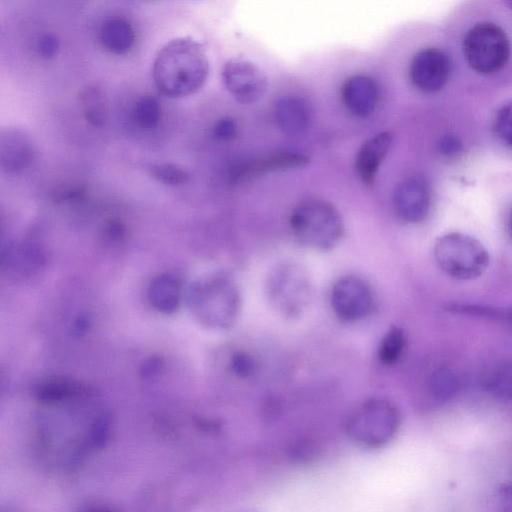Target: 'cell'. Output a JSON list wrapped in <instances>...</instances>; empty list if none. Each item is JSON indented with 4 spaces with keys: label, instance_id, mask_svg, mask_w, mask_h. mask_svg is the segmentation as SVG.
<instances>
[{
    "label": "cell",
    "instance_id": "obj_27",
    "mask_svg": "<svg viewBox=\"0 0 512 512\" xmlns=\"http://www.w3.org/2000/svg\"><path fill=\"white\" fill-rule=\"evenodd\" d=\"M487 387L502 396L512 395V368L504 367L493 371L486 382Z\"/></svg>",
    "mask_w": 512,
    "mask_h": 512
},
{
    "label": "cell",
    "instance_id": "obj_16",
    "mask_svg": "<svg viewBox=\"0 0 512 512\" xmlns=\"http://www.w3.org/2000/svg\"><path fill=\"white\" fill-rule=\"evenodd\" d=\"M34 148L28 137L18 130H8L1 135L0 162L4 170L18 173L32 162Z\"/></svg>",
    "mask_w": 512,
    "mask_h": 512
},
{
    "label": "cell",
    "instance_id": "obj_7",
    "mask_svg": "<svg viewBox=\"0 0 512 512\" xmlns=\"http://www.w3.org/2000/svg\"><path fill=\"white\" fill-rule=\"evenodd\" d=\"M510 50L508 36L494 23L474 25L463 39V53L468 65L482 75L500 71L509 59Z\"/></svg>",
    "mask_w": 512,
    "mask_h": 512
},
{
    "label": "cell",
    "instance_id": "obj_29",
    "mask_svg": "<svg viewBox=\"0 0 512 512\" xmlns=\"http://www.w3.org/2000/svg\"><path fill=\"white\" fill-rule=\"evenodd\" d=\"M237 133V126L231 118L219 119L212 128V135L218 141L232 140Z\"/></svg>",
    "mask_w": 512,
    "mask_h": 512
},
{
    "label": "cell",
    "instance_id": "obj_9",
    "mask_svg": "<svg viewBox=\"0 0 512 512\" xmlns=\"http://www.w3.org/2000/svg\"><path fill=\"white\" fill-rule=\"evenodd\" d=\"M222 79L230 95L245 105L258 102L268 86L262 71L250 61L241 58H232L224 64Z\"/></svg>",
    "mask_w": 512,
    "mask_h": 512
},
{
    "label": "cell",
    "instance_id": "obj_17",
    "mask_svg": "<svg viewBox=\"0 0 512 512\" xmlns=\"http://www.w3.org/2000/svg\"><path fill=\"white\" fill-rule=\"evenodd\" d=\"M181 296V284L178 278L170 273L156 276L149 285V301L159 312H175L180 306Z\"/></svg>",
    "mask_w": 512,
    "mask_h": 512
},
{
    "label": "cell",
    "instance_id": "obj_8",
    "mask_svg": "<svg viewBox=\"0 0 512 512\" xmlns=\"http://www.w3.org/2000/svg\"><path fill=\"white\" fill-rule=\"evenodd\" d=\"M374 298L369 284L355 275L339 278L330 292V306L342 322L357 323L372 311Z\"/></svg>",
    "mask_w": 512,
    "mask_h": 512
},
{
    "label": "cell",
    "instance_id": "obj_20",
    "mask_svg": "<svg viewBox=\"0 0 512 512\" xmlns=\"http://www.w3.org/2000/svg\"><path fill=\"white\" fill-rule=\"evenodd\" d=\"M100 39L109 52L123 55L132 49L135 34L128 21L122 18H113L106 21L102 26Z\"/></svg>",
    "mask_w": 512,
    "mask_h": 512
},
{
    "label": "cell",
    "instance_id": "obj_2",
    "mask_svg": "<svg viewBox=\"0 0 512 512\" xmlns=\"http://www.w3.org/2000/svg\"><path fill=\"white\" fill-rule=\"evenodd\" d=\"M188 299L196 317L207 327L219 330L232 327L242 307L239 286L225 271H216L195 281Z\"/></svg>",
    "mask_w": 512,
    "mask_h": 512
},
{
    "label": "cell",
    "instance_id": "obj_6",
    "mask_svg": "<svg viewBox=\"0 0 512 512\" xmlns=\"http://www.w3.org/2000/svg\"><path fill=\"white\" fill-rule=\"evenodd\" d=\"M433 255L444 273L459 280L479 277L489 264V254L483 244L459 232L440 236L434 244Z\"/></svg>",
    "mask_w": 512,
    "mask_h": 512
},
{
    "label": "cell",
    "instance_id": "obj_10",
    "mask_svg": "<svg viewBox=\"0 0 512 512\" xmlns=\"http://www.w3.org/2000/svg\"><path fill=\"white\" fill-rule=\"evenodd\" d=\"M451 73L450 59L435 47L419 50L411 60L409 76L413 86L424 93H436L447 84Z\"/></svg>",
    "mask_w": 512,
    "mask_h": 512
},
{
    "label": "cell",
    "instance_id": "obj_22",
    "mask_svg": "<svg viewBox=\"0 0 512 512\" xmlns=\"http://www.w3.org/2000/svg\"><path fill=\"white\" fill-rule=\"evenodd\" d=\"M407 344L405 332L400 327H391L381 338L377 357L384 365L395 364L402 356Z\"/></svg>",
    "mask_w": 512,
    "mask_h": 512
},
{
    "label": "cell",
    "instance_id": "obj_11",
    "mask_svg": "<svg viewBox=\"0 0 512 512\" xmlns=\"http://www.w3.org/2000/svg\"><path fill=\"white\" fill-rule=\"evenodd\" d=\"M430 205L429 186L419 177L404 179L394 190V211L406 223L417 224L424 221L429 214Z\"/></svg>",
    "mask_w": 512,
    "mask_h": 512
},
{
    "label": "cell",
    "instance_id": "obj_30",
    "mask_svg": "<svg viewBox=\"0 0 512 512\" xmlns=\"http://www.w3.org/2000/svg\"><path fill=\"white\" fill-rule=\"evenodd\" d=\"M110 419L107 415L100 416L91 429V441L95 446H103L109 437Z\"/></svg>",
    "mask_w": 512,
    "mask_h": 512
},
{
    "label": "cell",
    "instance_id": "obj_33",
    "mask_svg": "<svg viewBox=\"0 0 512 512\" xmlns=\"http://www.w3.org/2000/svg\"><path fill=\"white\" fill-rule=\"evenodd\" d=\"M497 502L504 511H512V483L503 485L497 493Z\"/></svg>",
    "mask_w": 512,
    "mask_h": 512
},
{
    "label": "cell",
    "instance_id": "obj_14",
    "mask_svg": "<svg viewBox=\"0 0 512 512\" xmlns=\"http://www.w3.org/2000/svg\"><path fill=\"white\" fill-rule=\"evenodd\" d=\"M307 155L299 152H277L242 164L232 172L235 181L250 180L263 174L298 169L309 164Z\"/></svg>",
    "mask_w": 512,
    "mask_h": 512
},
{
    "label": "cell",
    "instance_id": "obj_36",
    "mask_svg": "<svg viewBox=\"0 0 512 512\" xmlns=\"http://www.w3.org/2000/svg\"><path fill=\"white\" fill-rule=\"evenodd\" d=\"M88 324H89V321L87 319V317L85 316H79L77 318V320L75 321V326H74V330L78 333V334H82L83 332L86 331V329L88 328Z\"/></svg>",
    "mask_w": 512,
    "mask_h": 512
},
{
    "label": "cell",
    "instance_id": "obj_21",
    "mask_svg": "<svg viewBox=\"0 0 512 512\" xmlns=\"http://www.w3.org/2000/svg\"><path fill=\"white\" fill-rule=\"evenodd\" d=\"M80 106L86 121L94 127H102L107 118L106 102L102 92L94 86L80 93Z\"/></svg>",
    "mask_w": 512,
    "mask_h": 512
},
{
    "label": "cell",
    "instance_id": "obj_19",
    "mask_svg": "<svg viewBox=\"0 0 512 512\" xmlns=\"http://www.w3.org/2000/svg\"><path fill=\"white\" fill-rule=\"evenodd\" d=\"M44 261V253L34 240H25L7 247L2 254V262L12 266L20 273H30L40 268Z\"/></svg>",
    "mask_w": 512,
    "mask_h": 512
},
{
    "label": "cell",
    "instance_id": "obj_4",
    "mask_svg": "<svg viewBox=\"0 0 512 512\" xmlns=\"http://www.w3.org/2000/svg\"><path fill=\"white\" fill-rule=\"evenodd\" d=\"M401 412L385 397H370L358 403L348 414L345 429L357 445L380 448L388 444L401 426Z\"/></svg>",
    "mask_w": 512,
    "mask_h": 512
},
{
    "label": "cell",
    "instance_id": "obj_23",
    "mask_svg": "<svg viewBox=\"0 0 512 512\" xmlns=\"http://www.w3.org/2000/svg\"><path fill=\"white\" fill-rule=\"evenodd\" d=\"M134 120L143 129L155 128L161 119V106L159 101L151 95L141 97L135 104Z\"/></svg>",
    "mask_w": 512,
    "mask_h": 512
},
{
    "label": "cell",
    "instance_id": "obj_12",
    "mask_svg": "<svg viewBox=\"0 0 512 512\" xmlns=\"http://www.w3.org/2000/svg\"><path fill=\"white\" fill-rule=\"evenodd\" d=\"M341 98L349 113L356 117H367L378 105L379 87L376 81L367 75H353L342 85Z\"/></svg>",
    "mask_w": 512,
    "mask_h": 512
},
{
    "label": "cell",
    "instance_id": "obj_28",
    "mask_svg": "<svg viewBox=\"0 0 512 512\" xmlns=\"http://www.w3.org/2000/svg\"><path fill=\"white\" fill-rule=\"evenodd\" d=\"M230 367L238 377L247 378L256 371L257 362L251 354L245 351H237L231 357Z\"/></svg>",
    "mask_w": 512,
    "mask_h": 512
},
{
    "label": "cell",
    "instance_id": "obj_31",
    "mask_svg": "<svg viewBox=\"0 0 512 512\" xmlns=\"http://www.w3.org/2000/svg\"><path fill=\"white\" fill-rule=\"evenodd\" d=\"M127 227L119 219H111L104 226L105 237L114 243H121L127 237Z\"/></svg>",
    "mask_w": 512,
    "mask_h": 512
},
{
    "label": "cell",
    "instance_id": "obj_24",
    "mask_svg": "<svg viewBox=\"0 0 512 512\" xmlns=\"http://www.w3.org/2000/svg\"><path fill=\"white\" fill-rule=\"evenodd\" d=\"M459 385V378L453 371L441 369L432 375L430 391L438 400H445L458 391Z\"/></svg>",
    "mask_w": 512,
    "mask_h": 512
},
{
    "label": "cell",
    "instance_id": "obj_26",
    "mask_svg": "<svg viewBox=\"0 0 512 512\" xmlns=\"http://www.w3.org/2000/svg\"><path fill=\"white\" fill-rule=\"evenodd\" d=\"M493 128L496 137L504 145L512 147V102L497 112Z\"/></svg>",
    "mask_w": 512,
    "mask_h": 512
},
{
    "label": "cell",
    "instance_id": "obj_37",
    "mask_svg": "<svg viewBox=\"0 0 512 512\" xmlns=\"http://www.w3.org/2000/svg\"><path fill=\"white\" fill-rule=\"evenodd\" d=\"M508 228H509V232H510V235L512 236V210L509 214V218H508Z\"/></svg>",
    "mask_w": 512,
    "mask_h": 512
},
{
    "label": "cell",
    "instance_id": "obj_5",
    "mask_svg": "<svg viewBox=\"0 0 512 512\" xmlns=\"http://www.w3.org/2000/svg\"><path fill=\"white\" fill-rule=\"evenodd\" d=\"M265 291L269 304L279 315L287 319H296L310 304L311 276L302 264L293 260H283L269 270Z\"/></svg>",
    "mask_w": 512,
    "mask_h": 512
},
{
    "label": "cell",
    "instance_id": "obj_18",
    "mask_svg": "<svg viewBox=\"0 0 512 512\" xmlns=\"http://www.w3.org/2000/svg\"><path fill=\"white\" fill-rule=\"evenodd\" d=\"M88 387L67 377H52L39 383L35 389L37 400L44 404L62 403L87 395Z\"/></svg>",
    "mask_w": 512,
    "mask_h": 512
},
{
    "label": "cell",
    "instance_id": "obj_32",
    "mask_svg": "<svg viewBox=\"0 0 512 512\" xmlns=\"http://www.w3.org/2000/svg\"><path fill=\"white\" fill-rule=\"evenodd\" d=\"M59 40L51 34L42 36L38 41L39 54L46 59L55 57L59 51Z\"/></svg>",
    "mask_w": 512,
    "mask_h": 512
},
{
    "label": "cell",
    "instance_id": "obj_3",
    "mask_svg": "<svg viewBox=\"0 0 512 512\" xmlns=\"http://www.w3.org/2000/svg\"><path fill=\"white\" fill-rule=\"evenodd\" d=\"M289 224L299 243L320 252L337 247L345 232L344 220L335 205L316 197L298 202L291 211Z\"/></svg>",
    "mask_w": 512,
    "mask_h": 512
},
{
    "label": "cell",
    "instance_id": "obj_34",
    "mask_svg": "<svg viewBox=\"0 0 512 512\" xmlns=\"http://www.w3.org/2000/svg\"><path fill=\"white\" fill-rule=\"evenodd\" d=\"M440 150L445 155H455L461 150V143L452 136H446L440 142Z\"/></svg>",
    "mask_w": 512,
    "mask_h": 512
},
{
    "label": "cell",
    "instance_id": "obj_13",
    "mask_svg": "<svg viewBox=\"0 0 512 512\" xmlns=\"http://www.w3.org/2000/svg\"><path fill=\"white\" fill-rule=\"evenodd\" d=\"M393 136L389 131L379 132L360 146L355 157V171L363 184L373 185L378 171L392 145Z\"/></svg>",
    "mask_w": 512,
    "mask_h": 512
},
{
    "label": "cell",
    "instance_id": "obj_15",
    "mask_svg": "<svg viewBox=\"0 0 512 512\" xmlns=\"http://www.w3.org/2000/svg\"><path fill=\"white\" fill-rule=\"evenodd\" d=\"M311 108L302 97L286 95L275 105V119L280 130L289 137L303 135L311 124Z\"/></svg>",
    "mask_w": 512,
    "mask_h": 512
},
{
    "label": "cell",
    "instance_id": "obj_35",
    "mask_svg": "<svg viewBox=\"0 0 512 512\" xmlns=\"http://www.w3.org/2000/svg\"><path fill=\"white\" fill-rule=\"evenodd\" d=\"M162 366V362L159 358L151 357L147 359L141 368L142 375L151 376L157 373Z\"/></svg>",
    "mask_w": 512,
    "mask_h": 512
},
{
    "label": "cell",
    "instance_id": "obj_1",
    "mask_svg": "<svg viewBox=\"0 0 512 512\" xmlns=\"http://www.w3.org/2000/svg\"><path fill=\"white\" fill-rule=\"evenodd\" d=\"M209 74L203 47L187 37L166 43L157 53L152 69L154 83L161 94L183 98L198 92Z\"/></svg>",
    "mask_w": 512,
    "mask_h": 512
},
{
    "label": "cell",
    "instance_id": "obj_25",
    "mask_svg": "<svg viewBox=\"0 0 512 512\" xmlns=\"http://www.w3.org/2000/svg\"><path fill=\"white\" fill-rule=\"evenodd\" d=\"M151 176L167 186H181L190 180L188 171L173 163H160L151 166Z\"/></svg>",
    "mask_w": 512,
    "mask_h": 512
}]
</instances>
